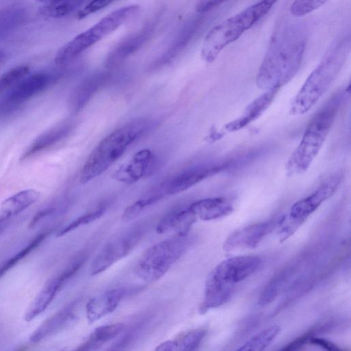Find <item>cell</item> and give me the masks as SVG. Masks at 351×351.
Listing matches in <instances>:
<instances>
[{"label": "cell", "instance_id": "cell-42", "mask_svg": "<svg viewBox=\"0 0 351 351\" xmlns=\"http://www.w3.org/2000/svg\"><path fill=\"white\" fill-rule=\"evenodd\" d=\"M36 1L45 5V4H47V3H51L53 1H56L58 0H36Z\"/></svg>", "mask_w": 351, "mask_h": 351}, {"label": "cell", "instance_id": "cell-37", "mask_svg": "<svg viewBox=\"0 0 351 351\" xmlns=\"http://www.w3.org/2000/svg\"><path fill=\"white\" fill-rule=\"evenodd\" d=\"M280 279H275L263 291L260 298V304L263 306L270 302L278 291Z\"/></svg>", "mask_w": 351, "mask_h": 351}, {"label": "cell", "instance_id": "cell-24", "mask_svg": "<svg viewBox=\"0 0 351 351\" xmlns=\"http://www.w3.org/2000/svg\"><path fill=\"white\" fill-rule=\"evenodd\" d=\"M40 193L34 189H26L5 199L0 207V221H5L10 217L24 210L36 202Z\"/></svg>", "mask_w": 351, "mask_h": 351}, {"label": "cell", "instance_id": "cell-36", "mask_svg": "<svg viewBox=\"0 0 351 351\" xmlns=\"http://www.w3.org/2000/svg\"><path fill=\"white\" fill-rule=\"evenodd\" d=\"M114 1L115 0H90L78 12L77 18L79 19H84L108 6Z\"/></svg>", "mask_w": 351, "mask_h": 351}, {"label": "cell", "instance_id": "cell-1", "mask_svg": "<svg viewBox=\"0 0 351 351\" xmlns=\"http://www.w3.org/2000/svg\"><path fill=\"white\" fill-rule=\"evenodd\" d=\"M306 43L304 34L295 27L276 32L259 66L258 87L265 91L279 90L290 82L300 68Z\"/></svg>", "mask_w": 351, "mask_h": 351}, {"label": "cell", "instance_id": "cell-22", "mask_svg": "<svg viewBox=\"0 0 351 351\" xmlns=\"http://www.w3.org/2000/svg\"><path fill=\"white\" fill-rule=\"evenodd\" d=\"M188 207L197 218L204 221L221 218L233 211L232 204L222 197L202 199L193 202Z\"/></svg>", "mask_w": 351, "mask_h": 351}, {"label": "cell", "instance_id": "cell-41", "mask_svg": "<svg viewBox=\"0 0 351 351\" xmlns=\"http://www.w3.org/2000/svg\"><path fill=\"white\" fill-rule=\"evenodd\" d=\"M157 351H174L178 350L176 340H169L162 342L156 348Z\"/></svg>", "mask_w": 351, "mask_h": 351}, {"label": "cell", "instance_id": "cell-33", "mask_svg": "<svg viewBox=\"0 0 351 351\" xmlns=\"http://www.w3.org/2000/svg\"><path fill=\"white\" fill-rule=\"evenodd\" d=\"M206 330L202 328L193 329L180 335L176 340L178 350H195L206 336Z\"/></svg>", "mask_w": 351, "mask_h": 351}, {"label": "cell", "instance_id": "cell-4", "mask_svg": "<svg viewBox=\"0 0 351 351\" xmlns=\"http://www.w3.org/2000/svg\"><path fill=\"white\" fill-rule=\"evenodd\" d=\"M147 119H136L111 132L94 148L84 164L80 175L82 184L99 176L113 165L138 139L152 128Z\"/></svg>", "mask_w": 351, "mask_h": 351}, {"label": "cell", "instance_id": "cell-43", "mask_svg": "<svg viewBox=\"0 0 351 351\" xmlns=\"http://www.w3.org/2000/svg\"><path fill=\"white\" fill-rule=\"evenodd\" d=\"M3 221H0V232H1V230H2V228H3Z\"/></svg>", "mask_w": 351, "mask_h": 351}, {"label": "cell", "instance_id": "cell-35", "mask_svg": "<svg viewBox=\"0 0 351 351\" xmlns=\"http://www.w3.org/2000/svg\"><path fill=\"white\" fill-rule=\"evenodd\" d=\"M330 0H293L290 11L296 16L308 14L326 3Z\"/></svg>", "mask_w": 351, "mask_h": 351}, {"label": "cell", "instance_id": "cell-3", "mask_svg": "<svg viewBox=\"0 0 351 351\" xmlns=\"http://www.w3.org/2000/svg\"><path fill=\"white\" fill-rule=\"evenodd\" d=\"M345 95L342 90L334 94L311 118L286 163L289 176L304 173L310 167L329 134Z\"/></svg>", "mask_w": 351, "mask_h": 351}, {"label": "cell", "instance_id": "cell-16", "mask_svg": "<svg viewBox=\"0 0 351 351\" xmlns=\"http://www.w3.org/2000/svg\"><path fill=\"white\" fill-rule=\"evenodd\" d=\"M49 82L50 76L43 72L27 75L8 91L4 104L19 105L44 90Z\"/></svg>", "mask_w": 351, "mask_h": 351}, {"label": "cell", "instance_id": "cell-39", "mask_svg": "<svg viewBox=\"0 0 351 351\" xmlns=\"http://www.w3.org/2000/svg\"><path fill=\"white\" fill-rule=\"evenodd\" d=\"M226 0H199L195 9L200 13L206 12L219 6Z\"/></svg>", "mask_w": 351, "mask_h": 351}, {"label": "cell", "instance_id": "cell-21", "mask_svg": "<svg viewBox=\"0 0 351 351\" xmlns=\"http://www.w3.org/2000/svg\"><path fill=\"white\" fill-rule=\"evenodd\" d=\"M75 303L70 304L45 320L31 335L32 343H38L63 329L74 317Z\"/></svg>", "mask_w": 351, "mask_h": 351}, {"label": "cell", "instance_id": "cell-17", "mask_svg": "<svg viewBox=\"0 0 351 351\" xmlns=\"http://www.w3.org/2000/svg\"><path fill=\"white\" fill-rule=\"evenodd\" d=\"M123 288H116L104 292L90 300L86 305V315L90 324L112 313L125 294Z\"/></svg>", "mask_w": 351, "mask_h": 351}, {"label": "cell", "instance_id": "cell-6", "mask_svg": "<svg viewBox=\"0 0 351 351\" xmlns=\"http://www.w3.org/2000/svg\"><path fill=\"white\" fill-rule=\"evenodd\" d=\"M140 9L138 5H130L109 13L59 48L54 57L55 62L63 65L72 62L88 48L132 20Z\"/></svg>", "mask_w": 351, "mask_h": 351}, {"label": "cell", "instance_id": "cell-27", "mask_svg": "<svg viewBox=\"0 0 351 351\" xmlns=\"http://www.w3.org/2000/svg\"><path fill=\"white\" fill-rule=\"evenodd\" d=\"M201 22V20L196 19L186 25L174 41L173 44H172L171 47L158 60L157 62L154 64V67L156 68L160 66L175 58L196 34Z\"/></svg>", "mask_w": 351, "mask_h": 351}, {"label": "cell", "instance_id": "cell-30", "mask_svg": "<svg viewBox=\"0 0 351 351\" xmlns=\"http://www.w3.org/2000/svg\"><path fill=\"white\" fill-rule=\"evenodd\" d=\"M278 326H271L252 337L242 346L239 351H261L264 350L276 337L280 331Z\"/></svg>", "mask_w": 351, "mask_h": 351}, {"label": "cell", "instance_id": "cell-7", "mask_svg": "<svg viewBox=\"0 0 351 351\" xmlns=\"http://www.w3.org/2000/svg\"><path fill=\"white\" fill-rule=\"evenodd\" d=\"M186 237L176 235L148 248L137 263L135 274L147 282L159 280L186 250Z\"/></svg>", "mask_w": 351, "mask_h": 351}, {"label": "cell", "instance_id": "cell-38", "mask_svg": "<svg viewBox=\"0 0 351 351\" xmlns=\"http://www.w3.org/2000/svg\"><path fill=\"white\" fill-rule=\"evenodd\" d=\"M314 330L308 331L304 334L302 336L293 340L292 342L287 344L283 348L282 350H295L302 348L304 345L308 343L309 339L313 336Z\"/></svg>", "mask_w": 351, "mask_h": 351}, {"label": "cell", "instance_id": "cell-15", "mask_svg": "<svg viewBox=\"0 0 351 351\" xmlns=\"http://www.w3.org/2000/svg\"><path fill=\"white\" fill-rule=\"evenodd\" d=\"M153 27L152 25H147L138 32L123 39L108 53L105 62L106 66L108 69L116 68L140 49L152 34Z\"/></svg>", "mask_w": 351, "mask_h": 351}, {"label": "cell", "instance_id": "cell-11", "mask_svg": "<svg viewBox=\"0 0 351 351\" xmlns=\"http://www.w3.org/2000/svg\"><path fill=\"white\" fill-rule=\"evenodd\" d=\"M84 260L73 263L61 274L50 279L32 302L25 315V319L29 322L41 314L49 306L58 291L78 271Z\"/></svg>", "mask_w": 351, "mask_h": 351}, {"label": "cell", "instance_id": "cell-5", "mask_svg": "<svg viewBox=\"0 0 351 351\" xmlns=\"http://www.w3.org/2000/svg\"><path fill=\"white\" fill-rule=\"evenodd\" d=\"M278 0H261L213 27L206 35L201 48V58L214 62L221 51L236 41L273 8Z\"/></svg>", "mask_w": 351, "mask_h": 351}, {"label": "cell", "instance_id": "cell-32", "mask_svg": "<svg viewBox=\"0 0 351 351\" xmlns=\"http://www.w3.org/2000/svg\"><path fill=\"white\" fill-rule=\"evenodd\" d=\"M29 73V67L20 65L10 69L0 75V97Z\"/></svg>", "mask_w": 351, "mask_h": 351}, {"label": "cell", "instance_id": "cell-20", "mask_svg": "<svg viewBox=\"0 0 351 351\" xmlns=\"http://www.w3.org/2000/svg\"><path fill=\"white\" fill-rule=\"evenodd\" d=\"M197 219L189 207L176 209L169 213L160 220L156 231L158 234H164L173 230L178 236L187 237Z\"/></svg>", "mask_w": 351, "mask_h": 351}, {"label": "cell", "instance_id": "cell-26", "mask_svg": "<svg viewBox=\"0 0 351 351\" xmlns=\"http://www.w3.org/2000/svg\"><path fill=\"white\" fill-rule=\"evenodd\" d=\"M121 323L101 326L95 328L86 340L77 348L78 350H95L118 336L123 330Z\"/></svg>", "mask_w": 351, "mask_h": 351}, {"label": "cell", "instance_id": "cell-8", "mask_svg": "<svg viewBox=\"0 0 351 351\" xmlns=\"http://www.w3.org/2000/svg\"><path fill=\"white\" fill-rule=\"evenodd\" d=\"M343 175L341 172L332 174L308 196L298 201L291 208L287 220L298 228L324 201L330 198L337 191Z\"/></svg>", "mask_w": 351, "mask_h": 351}, {"label": "cell", "instance_id": "cell-28", "mask_svg": "<svg viewBox=\"0 0 351 351\" xmlns=\"http://www.w3.org/2000/svg\"><path fill=\"white\" fill-rule=\"evenodd\" d=\"M165 195L166 194L162 184L156 190L152 191L150 193L128 206L123 212L122 220L128 221L136 218L147 207L161 200Z\"/></svg>", "mask_w": 351, "mask_h": 351}, {"label": "cell", "instance_id": "cell-34", "mask_svg": "<svg viewBox=\"0 0 351 351\" xmlns=\"http://www.w3.org/2000/svg\"><path fill=\"white\" fill-rule=\"evenodd\" d=\"M106 206L104 204L98 206L95 210L87 213L76 218L72 222L61 229L58 233V237L63 236L78 227L88 224L99 218L105 212Z\"/></svg>", "mask_w": 351, "mask_h": 351}, {"label": "cell", "instance_id": "cell-2", "mask_svg": "<svg viewBox=\"0 0 351 351\" xmlns=\"http://www.w3.org/2000/svg\"><path fill=\"white\" fill-rule=\"evenodd\" d=\"M350 49L349 36L334 41L293 99L289 113L308 112L329 89L345 64Z\"/></svg>", "mask_w": 351, "mask_h": 351}, {"label": "cell", "instance_id": "cell-19", "mask_svg": "<svg viewBox=\"0 0 351 351\" xmlns=\"http://www.w3.org/2000/svg\"><path fill=\"white\" fill-rule=\"evenodd\" d=\"M278 91L277 89L265 91L245 108L240 117L228 123L225 130L230 132L238 131L256 120L270 106Z\"/></svg>", "mask_w": 351, "mask_h": 351}, {"label": "cell", "instance_id": "cell-40", "mask_svg": "<svg viewBox=\"0 0 351 351\" xmlns=\"http://www.w3.org/2000/svg\"><path fill=\"white\" fill-rule=\"evenodd\" d=\"M308 343L321 347L323 349L330 350V351H335V350H341L337 346H336L335 343L330 341L329 340H327V339H325L323 338L315 337L313 336H312L309 339Z\"/></svg>", "mask_w": 351, "mask_h": 351}, {"label": "cell", "instance_id": "cell-23", "mask_svg": "<svg viewBox=\"0 0 351 351\" xmlns=\"http://www.w3.org/2000/svg\"><path fill=\"white\" fill-rule=\"evenodd\" d=\"M108 73H95L84 80L72 96L73 108L79 111L88 103L92 97L110 80Z\"/></svg>", "mask_w": 351, "mask_h": 351}, {"label": "cell", "instance_id": "cell-18", "mask_svg": "<svg viewBox=\"0 0 351 351\" xmlns=\"http://www.w3.org/2000/svg\"><path fill=\"white\" fill-rule=\"evenodd\" d=\"M234 285L227 284L211 271L206 280L203 301L199 313L204 314L210 309L219 307L230 298Z\"/></svg>", "mask_w": 351, "mask_h": 351}, {"label": "cell", "instance_id": "cell-9", "mask_svg": "<svg viewBox=\"0 0 351 351\" xmlns=\"http://www.w3.org/2000/svg\"><path fill=\"white\" fill-rule=\"evenodd\" d=\"M141 235L138 231H133L106 243L94 258L90 274L97 275L126 256L138 243Z\"/></svg>", "mask_w": 351, "mask_h": 351}, {"label": "cell", "instance_id": "cell-14", "mask_svg": "<svg viewBox=\"0 0 351 351\" xmlns=\"http://www.w3.org/2000/svg\"><path fill=\"white\" fill-rule=\"evenodd\" d=\"M279 219L250 225L231 233L224 241L223 248L231 252L240 248H253L273 229L278 226Z\"/></svg>", "mask_w": 351, "mask_h": 351}, {"label": "cell", "instance_id": "cell-29", "mask_svg": "<svg viewBox=\"0 0 351 351\" xmlns=\"http://www.w3.org/2000/svg\"><path fill=\"white\" fill-rule=\"evenodd\" d=\"M86 0H58L43 5L41 14L50 18H62L75 10Z\"/></svg>", "mask_w": 351, "mask_h": 351}, {"label": "cell", "instance_id": "cell-12", "mask_svg": "<svg viewBox=\"0 0 351 351\" xmlns=\"http://www.w3.org/2000/svg\"><path fill=\"white\" fill-rule=\"evenodd\" d=\"M156 167V158L154 153L143 149L135 153L131 160L120 166L113 174L119 182L133 184L154 172Z\"/></svg>", "mask_w": 351, "mask_h": 351}, {"label": "cell", "instance_id": "cell-25", "mask_svg": "<svg viewBox=\"0 0 351 351\" xmlns=\"http://www.w3.org/2000/svg\"><path fill=\"white\" fill-rule=\"evenodd\" d=\"M71 125L64 123L58 125L38 136L27 148L21 156V160H25L32 155L48 149L64 138L71 131Z\"/></svg>", "mask_w": 351, "mask_h": 351}, {"label": "cell", "instance_id": "cell-10", "mask_svg": "<svg viewBox=\"0 0 351 351\" xmlns=\"http://www.w3.org/2000/svg\"><path fill=\"white\" fill-rule=\"evenodd\" d=\"M229 162H213L198 165L185 169L164 184L166 195L183 192L202 180L229 167Z\"/></svg>", "mask_w": 351, "mask_h": 351}, {"label": "cell", "instance_id": "cell-13", "mask_svg": "<svg viewBox=\"0 0 351 351\" xmlns=\"http://www.w3.org/2000/svg\"><path fill=\"white\" fill-rule=\"evenodd\" d=\"M260 264L256 256H238L223 261L212 271L223 282L234 285L252 274Z\"/></svg>", "mask_w": 351, "mask_h": 351}, {"label": "cell", "instance_id": "cell-31", "mask_svg": "<svg viewBox=\"0 0 351 351\" xmlns=\"http://www.w3.org/2000/svg\"><path fill=\"white\" fill-rule=\"evenodd\" d=\"M49 232H43L36 236L27 245L10 257L0 266V278L19 261L23 259L47 237Z\"/></svg>", "mask_w": 351, "mask_h": 351}]
</instances>
